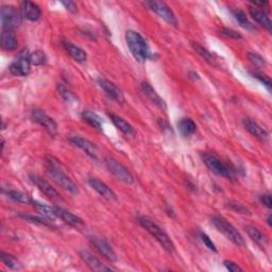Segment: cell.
I'll use <instances>...</instances> for the list:
<instances>
[{
	"label": "cell",
	"instance_id": "obj_29",
	"mask_svg": "<svg viewBox=\"0 0 272 272\" xmlns=\"http://www.w3.org/2000/svg\"><path fill=\"white\" fill-rule=\"evenodd\" d=\"M232 14L235 17L236 21H237L241 27L245 28V29H252V25L249 21L245 12L241 11L240 9H235V10H232Z\"/></svg>",
	"mask_w": 272,
	"mask_h": 272
},
{
	"label": "cell",
	"instance_id": "obj_39",
	"mask_svg": "<svg viewBox=\"0 0 272 272\" xmlns=\"http://www.w3.org/2000/svg\"><path fill=\"white\" fill-rule=\"evenodd\" d=\"M253 77L256 78L257 80H260V81L265 85V87H266V89H267L269 91H271V81H270V79H269L268 77L263 76V75H260V74H257V73L253 74Z\"/></svg>",
	"mask_w": 272,
	"mask_h": 272
},
{
	"label": "cell",
	"instance_id": "obj_14",
	"mask_svg": "<svg viewBox=\"0 0 272 272\" xmlns=\"http://www.w3.org/2000/svg\"><path fill=\"white\" fill-rule=\"evenodd\" d=\"M98 85L100 87V89L105 92L106 96L111 98L112 100H114V101H117V102L124 101L123 91H120V89L115 83L111 82L110 80H106L104 78H100L98 79Z\"/></svg>",
	"mask_w": 272,
	"mask_h": 272
},
{
	"label": "cell",
	"instance_id": "obj_8",
	"mask_svg": "<svg viewBox=\"0 0 272 272\" xmlns=\"http://www.w3.org/2000/svg\"><path fill=\"white\" fill-rule=\"evenodd\" d=\"M21 14L13 5H2L0 9V20L3 30H13L20 24Z\"/></svg>",
	"mask_w": 272,
	"mask_h": 272
},
{
	"label": "cell",
	"instance_id": "obj_22",
	"mask_svg": "<svg viewBox=\"0 0 272 272\" xmlns=\"http://www.w3.org/2000/svg\"><path fill=\"white\" fill-rule=\"evenodd\" d=\"M63 48L65 49V51L73 58L75 61L79 62V63H84L88 59V54L87 52L84 51V50L80 47H78L76 45H74L73 43H70L68 41H64L62 43Z\"/></svg>",
	"mask_w": 272,
	"mask_h": 272
},
{
	"label": "cell",
	"instance_id": "obj_35",
	"mask_svg": "<svg viewBox=\"0 0 272 272\" xmlns=\"http://www.w3.org/2000/svg\"><path fill=\"white\" fill-rule=\"evenodd\" d=\"M58 90H59L60 95L62 96V98H63L64 100H65V101L71 102V101H75V100L77 99L76 96L74 95V92H71L67 88L64 87V85L59 84V85H58Z\"/></svg>",
	"mask_w": 272,
	"mask_h": 272
},
{
	"label": "cell",
	"instance_id": "obj_12",
	"mask_svg": "<svg viewBox=\"0 0 272 272\" xmlns=\"http://www.w3.org/2000/svg\"><path fill=\"white\" fill-rule=\"evenodd\" d=\"M30 180L47 198L53 200V201H61L62 200L59 192L56 191L51 185H50L46 180H44V179L41 178L40 176L30 175Z\"/></svg>",
	"mask_w": 272,
	"mask_h": 272
},
{
	"label": "cell",
	"instance_id": "obj_40",
	"mask_svg": "<svg viewBox=\"0 0 272 272\" xmlns=\"http://www.w3.org/2000/svg\"><path fill=\"white\" fill-rule=\"evenodd\" d=\"M248 56H249L250 61H251L253 64H255L256 66H262V65H264V64H265V60L259 54H256V53H249Z\"/></svg>",
	"mask_w": 272,
	"mask_h": 272
},
{
	"label": "cell",
	"instance_id": "obj_26",
	"mask_svg": "<svg viewBox=\"0 0 272 272\" xmlns=\"http://www.w3.org/2000/svg\"><path fill=\"white\" fill-rule=\"evenodd\" d=\"M82 119L84 121H87V123L92 127L94 129L98 131H102V120L100 118L99 115H97L96 113L91 112L90 110L84 111L82 113Z\"/></svg>",
	"mask_w": 272,
	"mask_h": 272
},
{
	"label": "cell",
	"instance_id": "obj_11",
	"mask_svg": "<svg viewBox=\"0 0 272 272\" xmlns=\"http://www.w3.org/2000/svg\"><path fill=\"white\" fill-rule=\"evenodd\" d=\"M90 241L91 243V246L94 247L98 251V253L101 254L104 259H106L109 262L117 261L116 252L114 251L112 246L105 239L101 237H97V236H91L90 238Z\"/></svg>",
	"mask_w": 272,
	"mask_h": 272
},
{
	"label": "cell",
	"instance_id": "obj_16",
	"mask_svg": "<svg viewBox=\"0 0 272 272\" xmlns=\"http://www.w3.org/2000/svg\"><path fill=\"white\" fill-rule=\"evenodd\" d=\"M89 184L91 187L96 190L98 194L103 197L106 200H110V201H116L117 196L115 192H114L109 186H107L105 183L102 181H100L97 178H90L89 179Z\"/></svg>",
	"mask_w": 272,
	"mask_h": 272
},
{
	"label": "cell",
	"instance_id": "obj_19",
	"mask_svg": "<svg viewBox=\"0 0 272 272\" xmlns=\"http://www.w3.org/2000/svg\"><path fill=\"white\" fill-rule=\"evenodd\" d=\"M243 127H245L246 130L253 135L254 137H256L257 139H260L261 141H266L269 137V133L265 130L264 128H262L259 124L255 123L254 120L250 119V118H246L243 119L242 121Z\"/></svg>",
	"mask_w": 272,
	"mask_h": 272
},
{
	"label": "cell",
	"instance_id": "obj_13",
	"mask_svg": "<svg viewBox=\"0 0 272 272\" xmlns=\"http://www.w3.org/2000/svg\"><path fill=\"white\" fill-rule=\"evenodd\" d=\"M68 140L73 144L75 147L81 149L84 153H87L90 157L94 160H97L98 157V151H97V147L95 144H92L91 141L89 139L82 137V136L79 135H73L70 136Z\"/></svg>",
	"mask_w": 272,
	"mask_h": 272
},
{
	"label": "cell",
	"instance_id": "obj_7",
	"mask_svg": "<svg viewBox=\"0 0 272 272\" xmlns=\"http://www.w3.org/2000/svg\"><path fill=\"white\" fill-rule=\"evenodd\" d=\"M105 165L110 173L120 182L128 185H131L134 183V177L132 176V174L117 160L113 159V157H106Z\"/></svg>",
	"mask_w": 272,
	"mask_h": 272
},
{
	"label": "cell",
	"instance_id": "obj_44",
	"mask_svg": "<svg viewBox=\"0 0 272 272\" xmlns=\"http://www.w3.org/2000/svg\"><path fill=\"white\" fill-rule=\"evenodd\" d=\"M267 223L269 226H271V215H269L268 216V219H267Z\"/></svg>",
	"mask_w": 272,
	"mask_h": 272
},
{
	"label": "cell",
	"instance_id": "obj_32",
	"mask_svg": "<svg viewBox=\"0 0 272 272\" xmlns=\"http://www.w3.org/2000/svg\"><path fill=\"white\" fill-rule=\"evenodd\" d=\"M19 216L27 221H30L32 224H37L40 226L49 227H53V225L50 223V221L44 219L43 217H38V216H34V215H29V214H19Z\"/></svg>",
	"mask_w": 272,
	"mask_h": 272
},
{
	"label": "cell",
	"instance_id": "obj_27",
	"mask_svg": "<svg viewBox=\"0 0 272 272\" xmlns=\"http://www.w3.org/2000/svg\"><path fill=\"white\" fill-rule=\"evenodd\" d=\"M32 206L35 209V211H37L38 213H40L42 216L44 217H47L49 219H53V218H56L55 217V214H54V207L52 206H49L47 204H44V203H41L39 201H34V200H32L31 202Z\"/></svg>",
	"mask_w": 272,
	"mask_h": 272
},
{
	"label": "cell",
	"instance_id": "obj_24",
	"mask_svg": "<svg viewBox=\"0 0 272 272\" xmlns=\"http://www.w3.org/2000/svg\"><path fill=\"white\" fill-rule=\"evenodd\" d=\"M178 128L180 133L184 137H189L197 131V125L195 121L190 118H182L178 124Z\"/></svg>",
	"mask_w": 272,
	"mask_h": 272
},
{
	"label": "cell",
	"instance_id": "obj_38",
	"mask_svg": "<svg viewBox=\"0 0 272 272\" xmlns=\"http://www.w3.org/2000/svg\"><path fill=\"white\" fill-rule=\"evenodd\" d=\"M221 34L225 35L227 38H231L234 40H240L241 35L237 31H234L232 29H227V28H225V29L221 30Z\"/></svg>",
	"mask_w": 272,
	"mask_h": 272
},
{
	"label": "cell",
	"instance_id": "obj_17",
	"mask_svg": "<svg viewBox=\"0 0 272 272\" xmlns=\"http://www.w3.org/2000/svg\"><path fill=\"white\" fill-rule=\"evenodd\" d=\"M20 14L21 17L27 20L37 21L42 16V11L40 6L31 1H23L20 4Z\"/></svg>",
	"mask_w": 272,
	"mask_h": 272
},
{
	"label": "cell",
	"instance_id": "obj_2",
	"mask_svg": "<svg viewBox=\"0 0 272 272\" xmlns=\"http://www.w3.org/2000/svg\"><path fill=\"white\" fill-rule=\"evenodd\" d=\"M138 223L150 235L153 236L155 240L159 242L167 252H169V253L175 252L176 247H175L174 241L171 240L169 235L165 231H164L161 227L157 226L154 221L149 219L148 217L140 216V217H138Z\"/></svg>",
	"mask_w": 272,
	"mask_h": 272
},
{
	"label": "cell",
	"instance_id": "obj_4",
	"mask_svg": "<svg viewBox=\"0 0 272 272\" xmlns=\"http://www.w3.org/2000/svg\"><path fill=\"white\" fill-rule=\"evenodd\" d=\"M202 161L213 174L227 178L228 180H232V179L235 178L234 170L230 166H227L226 163H224L215 154L210 152H204L202 154Z\"/></svg>",
	"mask_w": 272,
	"mask_h": 272
},
{
	"label": "cell",
	"instance_id": "obj_21",
	"mask_svg": "<svg viewBox=\"0 0 272 272\" xmlns=\"http://www.w3.org/2000/svg\"><path fill=\"white\" fill-rule=\"evenodd\" d=\"M141 91L144 92V95L151 101L152 103H154L157 107H160L162 110H166V103L164 100L160 97V95L157 94L155 91V90L151 87V84L148 82H142L141 85Z\"/></svg>",
	"mask_w": 272,
	"mask_h": 272
},
{
	"label": "cell",
	"instance_id": "obj_5",
	"mask_svg": "<svg viewBox=\"0 0 272 272\" xmlns=\"http://www.w3.org/2000/svg\"><path fill=\"white\" fill-rule=\"evenodd\" d=\"M212 223L220 233H223L228 240H231L235 245L242 246L243 243H245L240 233L224 217L213 216Z\"/></svg>",
	"mask_w": 272,
	"mask_h": 272
},
{
	"label": "cell",
	"instance_id": "obj_1",
	"mask_svg": "<svg viewBox=\"0 0 272 272\" xmlns=\"http://www.w3.org/2000/svg\"><path fill=\"white\" fill-rule=\"evenodd\" d=\"M45 167L48 175L52 178V180L58 184L61 188L68 191L71 195H78L79 189L77 187V185L60 168L58 162H56L53 157H48L45 163Z\"/></svg>",
	"mask_w": 272,
	"mask_h": 272
},
{
	"label": "cell",
	"instance_id": "obj_25",
	"mask_svg": "<svg viewBox=\"0 0 272 272\" xmlns=\"http://www.w3.org/2000/svg\"><path fill=\"white\" fill-rule=\"evenodd\" d=\"M109 116H110L111 120L113 121V124L115 125V127L121 133H124L125 135H132L134 133L132 126L129 124L127 120H125L123 117L115 115V114H109Z\"/></svg>",
	"mask_w": 272,
	"mask_h": 272
},
{
	"label": "cell",
	"instance_id": "obj_31",
	"mask_svg": "<svg viewBox=\"0 0 272 272\" xmlns=\"http://www.w3.org/2000/svg\"><path fill=\"white\" fill-rule=\"evenodd\" d=\"M191 47L194 48L195 51H196L199 55H201L205 61L210 62V63H212V64L214 63V61H215L214 55H213L206 48H204L203 46H201L200 44H198V43H195V42H191Z\"/></svg>",
	"mask_w": 272,
	"mask_h": 272
},
{
	"label": "cell",
	"instance_id": "obj_42",
	"mask_svg": "<svg viewBox=\"0 0 272 272\" xmlns=\"http://www.w3.org/2000/svg\"><path fill=\"white\" fill-rule=\"evenodd\" d=\"M261 202L268 207V209H271L272 207V202H271V196L269 194H264L261 196Z\"/></svg>",
	"mask_w": 272,
	"mask_h": 272
},
{
	"label": "cell",
	"instance_id": "obj_34",
	"mask_svg": "<svg viewBox=\"0 0 272 272\" xmlns=\"http://www.w3.org/2000/svg\"><path fill=\"white\" fill-rule=\"evenodd\" d=\"M246 231H247V233L249 235V237L251 238L254 242L259 243V245H263L265 238H264L263 234L259 230H257L256 227H246Z\"/></svg>",
	"mask_w": 272,
	"mask_h": 272
},
{
	"label": "cell",
	"instance_id": "obj_23",
	"mask_svg": "<svg viewBox=\"0 0 272 272\" xmlns=\"http://www.w3.org/2000/svg\"><path fill=\"white\" fill-rule=\"evenodd\" d=\"M0 44L6 51H13L17 48V39L13 30H3L0 38Z\"/></svg>",
	"mask_w": 272,
	"mask_h": 272
},
{
	"label": "cell",
	"instance_id": "obj_18",
	"mask_svg": "<svg viewBox=\"0 0 272 272\" xmlns=\"http://www.w3.org/2000/svg\"><path fill=\"white\" fill-rule=\"evenodd\" d=\"M53 207H54L55 217L60 218L65 224H67L71 227H79L84 226L83 220L80 217H78L77 215L62 209V207H60V206H53Z\"/></svg>",
	"mask_w": 272,
	"mask_h": 272
},
{
	"label": "cell",
	"instance_id": "obj_6",
	"mask_svg": "<svg viewBox=\"0 0 272 272\" xmlns=\"http://www.w3.org/2000/svg\"><path fill=\"white\" fill-rule=\"evenodd\" d=\"M31 53L28 49L21 50L19 54L16 56L11 65H10V71L11 74L17 77H26L30 74L31 69V60H30Z\"/></svg>",
	"mask_w": 272,
	"mask_h": 272
},
{
	"label": "cell",
	"instance_id": "obj_36",
	"mask_svg": "<svg viewBox=\"0 0 272 272\" xmlns=\"http://www.w3.org/2000/svg\"><path fill=\"white\" fill-rule=\"evenodd\" d=\"M227 206L230 207L231 210H233L234 212H236V213L243 214V215H250V211L247 209V207H245V206H243L240 203H237V202H235V201H230V202L227 203Z\"/></svg>",
	"mask_w": 272,
	"mask_h": 272
},
{
	"label": "cell",
	"instance_id": "obj_15",
	"mask_svg": "<svg viewBox=\"0 0 272 272\" xmlns=\"http://www.w3.org/2000/svg\"><path fill=\"white\" fill-rule=\"evenodd\" d=\"M79 255H80L81 260L85 263V265H87V266L92 271L103 272V271L112 270L110 267H106L105 265H103L97 256H95L91 252L88 251V250H81V251L79 252Z\"/></svg>",
	"mask_w": 272,
	"mask_h": 272
},
{
	"label": "cell",
	"instance_id": "obj_43",
	"mask_svg": "<svg viewBox=\"0 0 272 272\" xmlns=\"http://www.w3.org/2000/svg\"><path fill=\"white\" fill-rule=\"evenodd\" d=\"M62 4L65 6V9L69 12H76L77 11V4L73 1H62Z\"/></svg>",
	"mask_w": 272,
	"mask_h": 272
},
{
	"label": "cell",
	"instance_id": "obj_33",
	"mask_svg": "<svg viewBox=\"0 0 272 272\" xmlns=\"http://www.w3.org/2000/svg\"><path fill=\"white\" fill-rule=\"evenodd\" d=\"M30 60L32 65L41 66V65H44V64L47 62V56L44 52L42 51V50H37V51L31 53Z\"/></svg>",
	"mask_w": 272,
	"mask_h": 272
},
{
	"label": "cell",
	"instance_id": "obj_28",
	"mask_svg": "<svg viewBox=\"0 0 272 272\" xmlns=\"http://www.w3.org/2000/svg\"><path fill=\"white\" fill-rule=\"evenodd\" d=\"M0 259H1V262L4 264V266L8 267L9 269H12V270L21 269L20 263L11 254L1 252V253H0Z\"/></svg>",
	"mask_w": 272,
	"mask_h": 272
},
{
	"label": "cell",
	"instance_id": "obj_3",
	"mask_svg": "<svg viewBox=\"0 0 272 272\" xmlns=\"http://www.w3.org/2000/svg\"><path fill=\"white\" fill-rule=\"evenodd\" d=\"M126 42L133 58L139 63L146 62L150 55V50L145 39L138 32L130 30L126 33Z\"/></svg>",
	"mask_w": 272,
	"mask_h": 272
},
{
	"label": "cell",
	"instance_id": "obj_37",
	"mask_svg": "<svg viewBox=\"0 0 272 272\" xmlns=\"http://www.w3.org/2000/svg\"><path fill=\"white\" fill-rule=\"evenodd\" d=\"M200 237H201V240L203 241L204 245L209 248L211 251H214V252H217V249H216V246H215V243L212 241V239L207 236L205 233H200Z\"/></svg>",
	"mask_w": 272,
	"mask_h": 272
},
{
	"label": "cell",
	"instance_id": "obj_10",
	"mask_svg": "<svg viewBox=\"0 0 272 272\" xmlns=\"http://www.w3.org/2000/svg\"><path fill=\"white\" fill-rule=\"evenodd\" d=\"M31 117L35 123H38L40 126L44 128L51 136H54L56 132H58V125H56L53 118L48 116L43 110L33 109L31 111Z\"/></svg>",
	"mask_w": 272,
	"mask_h": 272
},
{
	"label": "cell",
	"instance_id": "obj_30",
	"mask_svg": "<svg viewBox=\"0 0 272 272\" xmlns=\"http://www.w3.org/2000/svg\"><path fill=\"white\" fill-rule=\"evenodd\" d=\"M6 196H8L10 199H12L13 201L18 202V203H31L32 200L29 198L25 192H21L18 190H9L6 192Z\"/></svg>",
	"mask_w": 272,
	"mask_h": 272
},
{
	"label": "cell",
	"instance_id": "obj_9",
	"mask_svg": "<svg viewBox=\"0 0 272 272\" xmlns=\"http://www.w3.org/2000/svg\"><path fill=\"white\" fill-rule=\"evenodd\" d=\"M149 10H151L152 12H154L157 16L160 18H162L163 20H165L167 24L171 25V26H178V19L175 15L174 11L171 10L169 6L163 1H147L145 3Z\"/></svg>",
	"mask_w": 272,
	"mask_h": 272
},
{
	"label": "cell",
	"instance_id": "obj_41",
	"mask_svg": "<svg viewBox=\"0 0 272 272\" xmlns=\"http://www.w3.org/2000/svg\"><path fill=\"white\" fill-rule=\"evenodd\" d=\"M225 266L227 270H230L232 272H239V271H242V268H240L237 264L232 262V261H225L224 262Z\"/></svg>",
	"mask_w": 272,
	"mask_h": 272
},
{
	"label": "cell",
	"instance_id": "obj_20",
	"mask_svg": "<svg viewBox=\"0 0 272 272\" xmlns=\"http://www.w3.org/2000/svg\"><path fill=\"white\" fill-rule=\"evenodd\" d=\"M249 14L257 24H260L262 27H264L268 32H271L272 24L271 19L268 14L265 12L263 9L256 8V6H249Z\"/></svg>",
	"mask_w": 272,
	"mask_h": 272
}]
</instances>
